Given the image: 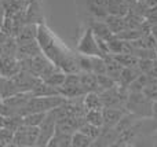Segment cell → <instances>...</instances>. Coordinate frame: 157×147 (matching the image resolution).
Wrapping results in <instances>:
<instances>
[{"label": "cell", "instance_id": "1", "mask_svg": "<svg viewBox=\"0 0 157 147\" xmlns=\"http://www.w3.org/2000/svg\"><path fill=\"white\" fill-rule=\"evenodd\" d=\"M40 50L58 69L65 72L66 74L80 73L76 54H72L69 50H66L54 36L51 35L48 29L43 24L37 25V36H36Z\"/></svg>", "mask_w": 157, "mask_h": 147}, {"label": "cell", "instance_id": "2", "mask_svg": "<svg viewBox=\"0 0 157 147\" xmlns=\"http://www.w3.org/2000/svg\"><path fill=\"white\" fill-rule=\"evenodd\" d=\"M125 110L138 118H149L153 113V101L144 92H128Z\"/></svg>", "mask_w": 157, "mask_h": 147}, {"label": "cell", "instance_id": "3", "mask_svg": "<svg viewBox=\"0 0 157 147\" xmlns=\"http://www.w3.org/2000/svg\"><path fill=\"white\" fill-rule=\"evenodd\" d=\"M66 101L68 99L61 94L52 96H32L28 101L26 106L22 112V116L28 114V113H48L50 110L63 105Z\"/></svg>", "mask_w": 157, "mask_h": 147}, {"label": "cell", "instance_id": "4", "mask_svg": "<svg viewBox=\"0 0 157 147\" xmlns=\"http://www.w3.org/2000/svg\"><path fill=\"white\" fill-rule=\"evenodd\" d=\"M58 92L62 96H65L66 99H73V98H80V96H83L84 90H83V87H81L78 73L66 74L65 81L58 88Z\"/></svg>", "mask_w": 157, "mask_h": 147}, {"label": "cell", "instance_id": "5", "mask_svg": "<svg viewBox=\"0 0 157 147\" xmlns=\"http://www.w3.org/2000/svg\"><path fill=\"white\" fill-rule=\"evenodd\" d=\"M39 138V127H29L22 124L17 131H14L13 146H36Z\"/></svg>", "mask_w": 157, "mask_h": 147}, {"label": "cell", "instance_id": "6", "mask_svg": "<svg viewBox=\"0 0 157 147\" xmlns=\"http://www.w3.org/2000/svg\"><path fill=\"white\" fill-rule=\"evenodd\" d=\"M77 52L83 55H88V57H102V52H101L97 43V37L90 28L84 32V35L81 36L80 41H78Z\"/></svg>", "mask_w": 157, "mask_h": 147}, {"label": "cell", "instance_id": "7", "mask_svg": "<svg viewBox=\"0 0 157 147\" xmlns=\"http://www.w3.org/2000/svg\"><path fill=\"white\" fill-rule=\"evenodd\" d=\"M55 118L51 116V113H47L44 120L41 121V124L39 125V138H37V142H36V146L39 147H44L47 146L48 140L51 139V136L54 135L55 132Z\"/></svg>", "mask_w": 157, "mask_h": 147}, {"label": "cell", "instance_id": "8", "mask_svg": "<svg viewBox=\"0 0 157 147\" xmlns=\"http://www.w3.org/2000/svg\"><path fill=\"white\" fill-rule=\"evenodd\" d=\"M11 79L14 80V83H15L19 92H30L32 88L36 85V83L40 80L39 77L33 76L32 73L24 72V70H19L18 73H17L15 76H13Z\"/></svg>", "mask_w": 157, "mask_h": 147}, {"label": "cell", "instance_id": "9", "mask_svg": "<svg viewBox=\"0 0 157 147\" xmlns=\"http://www.w3.org/2000/svg\"><path fill=\"white\" fill-rule=\"evenodd\" d=\"M21 70L19 61L14 55H3L0 58V76L13 77Z\"/></svg>", "mask_w": 157, "mask_h": 147}, {"label": "cell", "instance_id": "10", "mask_svg": "<svg viewBox=\"0 0 157 147\" xmlns=\"http://www.w3.org/2000/svg\"><path fill=\"white\" fill-rule=\"evenodd\" d=\"M40 52H41V50H40L37 40H32V41H26V43H19L17 46L15 57H17V59H25V58L35 57V55L40 54Z\"/></svg>", "mask_w": 157, "mask_h": 147}, {"label": "cell", "instance_id": "11", "mask_svg": "<svg viewBox=\"0 0 157 147\" xmlns=\"http://www.w3.org/2000/svg\"><path fill=\"white\" fill-rule=\"evenodd\" d=\"M127 113L125 109L121 107H103L102 114H103V125L105 127H116L119 121L124 117Z\"/></svg>", "mask_w": 157, "mask_h": 147}, {"label": "cell", "instance_id": "12", "mask_svg": "<svg viewBox=\"0 0 157 147\" xmlns=\"http://www.w3.org/2000/svg\"><path fill=\"white\" fill-rule=\"evenodd\" d=\"M117 140V131L114 127H105L101 128V132L98 138L94 140L92 146H110L114 145Z\"/></svg>", "mask_w": 157, "mask_h": 147}, {"label": "cell", "instance_id": "13", "mask_svg": "<svg viewBox=\"0 0 157 147\" xmlns=\"http://www.w3.org/2000/svg\"><path fill=\"white\" fill-rule=\"evenodd\" d=\"M87 8L88 13L95 19H105L108 15V0H87Z\"/></svg>", "mask_w": 157, "mask_h": 147}, {"label": "cell", "instance_id": "14", "mask_svg": "<svg viewBox=\"0 0 157 147\" xmlns=\"http://www.w3.org/2000/svg\"><path fill=\"white\" fill-rule=\"evenodd\" d=\"M90 29L92 30V33L95 35V37L103 39V40H109V39L113 36V33L109 30V28L106 26V24L102 21V19H90L88 21Z\"/></svg>", "mask_w": 157, "mask_h": 147}, {"label": "cell", "instance_id": "15", "mask_svg": "<svg viewBox=\"0 0 157 147\" xmlns=\"http://www.w3.org/2000/svg\"><path fill=\"white\" fill-rule=\"evenodd\" d=\"M37 36V24H24L19 29L18 35L15 36L17 43H26V41L36 40Z\"/></svg>", "mask_w": 157, "mask_h": 147}, {"label": "cell", "instance_id": "16", "mask_svg": "<svg viewBox=\"0 0 157 147\" xmlns=\"http://www.w3.org/2000/svg\"><path fill=\"white\" fill-rule=\"evenodd\" d=\"M25 24H41V11L37 0H30L25 10Z\"/></svg>", "mask_w": 157, "mask_h": 147}, {"label": "cell", "instance_id": "17", "mask_svg": "<svg viewBox=\"0 0 157 147\" xmlns=\"http://www.w3.org/2000/svg\"><path fill=\"white\" fill-rule=\"evenodd\" d=\"M80 76L81 87L84 90V94L87 92H99V87H98V80L97 74L92 72H87V73H78Z\"/></svg>", "mask_w": 157, "mask_h": 147}, {"label": "cell", "instance_id": "18", "mask_svg": "<svg viewBox=\"0 0 157 147\" xmlns=\"http://www.w3.org/2000/svg\"><path fill=\"white\" fill-rule=\"evenodd\" d=\"M139 74H141V70H139L138 68H123L121 74H120V77H119V81H117V85L124 87L128 90L131 83H132Z\"/></svg>", "mask_w": 157, "mask_h": 147}, {"label": "cell", "instance_id": "19", "mask_svg": "<svg viewBox=\"0 0 157 147\" xmlns=\"http://www.w3.org/2000/svg\"><path fill=\"white\" fill-rule=\"evenodd\" d=\"M130 10L131 7L125 0H108V13L112 15L125 17Z\"/></svg>", "mask_w": 157, "mask_h": 147}, {"label": "cell", "instance_id": "20", "mask_svg": "<svg viewBox=\"0 0 157 147\" xmlns=\"http://www.w3.org/2000/svg\"><path fill=\"white\" fill-rule=\"evenodd\" d=\"M83 105L87 110H102L103 103L99 96V92H87L83 95Z\"/></svg>", "mask_w": 157, "mask_h": 147}, {"label": "cell", "instance_id": "21", "mask_svg": "<svg viewBox=\"0 0 157 147\" xmlns=\"http://www.w3.org/2000/svg\"><path fill=\"white\" fill-rule=\"evenodd\" d=\"M18 88H17L15 83L11 77H3L0 76V96L2 99L10 98V96L18 94Z\"/></svg>", "mask_w": 157, "mask_h": 147}, {"label": "cell", "instance_id": "22", "mask_svg": "<svg viewBox=\"0 0 157 147\" xmlns=\"http://www.w3.org/2000/svg\"><path fill=\"white\" fill-rule=\"evenodd\" d=\"M103 22L106 24V26L109 28L113 35H117L120 33L121 30L125 29V21H124V17H119V15H112V14H108L103 19Z\"/></svg>", "mask_w": 157, "mask_h": 147}, {"label": "cell", "instance_id": "23", "mask_svg": "<svg viewBox=\"0 0 157 147\" xmlns=\"http://www.w3.org/2000/svg\"><path fill=\"white\" fill-rule=\"evenodd\" d=\"M30 94H32V96H52V95H58V90L54 87H51L50 84H47L46 81H43V80H39L37 83H36V85L32 88V91H30Z\"/></svg>", "mask_w": 157, "mask_h": 147}, {"label": "cell", "instance_id": "24", "mask_svg": "<svg viewBox=\"0 0 157 147\" xmlns=\"http://www.w3.org/2000/svg\"><path fill=\"white\" fill-rule=\"evenodd\" d=\"M72 146V135L55 131L51 139L47 143V147H71Z\"/></svg>", "mask_w": 157, "mask_h": 147}, {"label": "cell", "instance_id": "25", "mask_svg": "<svg viewBox=\"0 0 157 147\" xmlns=\"http://www.w3.org/2000/svg\"><path fill=\"white\" fill-rule=\"evenodd\" d=\"M105 61H106V74H108L109 77H112V79L117 83L119 81L120 74H121L123 66L120 65L112 55H108V57L105 58Z\"/></svg>", "mask_w": 157, "mask_h": 147}, {"label": "cell", "instance_id": "26", "mask_svg": "<svg viewBox=\"0 0 157 147\" xmlns=\"http://www.w3.org/2000/svg\"><path fill=\"white\" fill-rule=\"evenodd\" d=\"M123 68H138L139 58L134 54H114L112 55Z\"/></svg>", "mask_w": 157, "mask_h": 147}, {"label": "cell", "instance_id": "27", "mask_svg": "<svg viewBox=\"0 0 157 147\" xmlns=\"http://www.w3.org/2000/svg\"><path fill=\"white\" fill-rule=\"evenodd\" d=\"M65 79H66L65 72H62L61 69H55V70L52 72V73H50L46 79H43V81H46L47 84H50L51 87H54V88H57L58 90V88L63 84Z\"/></svg>", "mask_w": 157, "mask_h": 147}, {"label": "cell", "instance_id": "28", "mask_svg": "<svg viewBox=\"0 0 157 147\" xmlns=\"http://www.w3.org/2000/svg\"><path fill=\"white\" fill-rule=\"evenodd\" d=\"M94 145V140L84 135L83 132L76 131L72 134V146L73 147H90Z\"/></svg>", "mask_w": 157, "mask_h": 147}, {"label": "cell", "instance_id": "29", "mask_svg": "<svg viewBox=\"0 0 157 147\" xmlns=\"http://www.w3.org/2000/svg\"><path fill=\"white\" fill-rule=\"evenodd\" d=\"M84 120L95 127H103L102 110H87L84 114Z\"/></svg>", "mask_w": 157, "mask_h": 147}, {"label": "cell", "instance_id": "30", "mask_svg": "<svg viewBox=\"0 0 157 147\" xmlns=\"http://www.w3.org/2000/svg\"><path fill=\"white\" fill-rule=\"evenodd\" d=\"M47 113H28V114L22 116L25 125L29 127H39L41 124V121L44 120Z\"/></svg>", "mask_w": 157, "mask_h": 147}, {"label": "cell", "instance_id": "31", "mask_svg": "<svg viewBox=\"0 0 157 147\" xmlns=\"http://www.w3.org/2000/svg\"><path fill=\"white\" fill-rule=\"evenodd\" d=\"M101 128H102V127H95V125H92V124H90V123H87V121H84V123L81 124L80 128H78L77 131L83 132L84 135H87V136L91 138L92 140H95V139L98 138V135H99Z\"/></svg>", "mask_w": 157, "mask_h": 147}, {"label": "cell", "instance_id": "32", "mask_svg": "<svg viewBox=\"0 0 157 147\" xmlns=\"http://www.w3.org/2000/svg\"><path fill=\"white\" fill-rule=\"evenodd\" d=\"M76 61L78 69H80V73H87V72H92V61L91 57L88 55H83V54H76Z\"/></svg>", "mask_w": 157, "mask_h": 147}, {"label": "cell", "instance_id": "33", "mask_svg": "<svg viewBox=\"0 0 157 147\" xmlns=\"http://www.w3.org/2000/svg\"><path fill=\"white\" fill-rule=\"evenodd\" d=\"M97 80H98L99 92L101 91H105V90H110V88L117 85V83L114 81L112 77H109L108 74H97Z\"/></svg>", "mask_w": 157, "mask_h": 147}, {"label": "cell", "instance_id": "34", "mask_svg": "<svg viewBox=\"0 0 157 147\" xmlns=\"http://www.w3.org/2000/svg\"><path fill=\"white\" fill-rule=\"evenodd\" d=\"M92 61V73L106 74V61L102 57H91Z\"/></svg>", "mask_w": 157, "mask_h": 147}, {"label": "cell", "instance_id": "35", "mask_svg": "<svg viewBox=\"0 0 157 147\" xmlns=\"http://www.w3.org/2000/svg\"><path fill=\"white\" fill-rule=\"evenodd\" d=\"M13 140H14V131L6 128V127L0 129V146L3 147L13 146Z\"/></svg>", "mask_w": 157, "mask_h": 147}, {"label": "cell", "instance_id": "36", "mask_svg": "<svg viewBox=\"0 0 157 147\" xmlns=\"http://www.w3.org/2000/svg\"><path fill=\"white\" fill-rule=\"evenodd\" d=\"M145 19L149 24H157V6L152 8H147L146 14H145Z\"/></svg>", "mask_w": 157, "mask_h": 147}, {"label": "cell", "instance_id": "37", "mask_svg": "<svg viewBox=\"0 0 157 147\" xmlns=\"http://www.w3.org/2000/svg\"><path fill=\"white\" fill-rule=\"evenodd\" d=\"M142 2L146 4L147 8H152V7H155V6H157V0H142Z\"/></svg>", "mask_w": 157, "mask_h": 147}, {"label": "cell", "instance_id": "38", "mask_svg": "<svg viewBox=\"0 0 157 147\" xmlns=\"http://www.w3.org/2000/svg\"><path fill=\"white\" fill-rule=\"evenodd\" d=\"M150 33L155 36V39L157 40V24H152V28H150Z\"/></svg>", "mask_w": 157, "mask_h": 147}, {"label": "cell", "instance_id": "39", "mask_svg": "<svg viewBox=\"0 0 157 147\" xmlns=\"http://www.w3.org/2000/svg\"><path fill=\"white\" fill-rule=\"evenodd\" d=\"M152 117L157 120V101L153 102V113H152Z\"/></svg>", "mask_w": 157, "mask_h": 147}, {"label": "cell", "instance_id": "40", "mask_svg": "<svg viewBox=\"0 0 157 147\" xmlns=\"http://www.w3.org/2000/svg\"><path fill=\"white\" fill-rule=\"evenodd\" d=\"M7 37H8V36L6 35V33H3L2 30H0V44H3V43H4V41L7 40Z\"/></svg>", "mask_w": 157, "mask_h": 147}, {"label": "cell", "instance_id": "41", "mask_svg": "<svg viewBox=\"0 0 157 147\" xmlns=\"http://www.w3.org/2000/svg\"><path fill=\"white\" fill-rule=\"evenodd\" d=\"M0 17H4V7H3L2 0H0Z\"/></svg>", "mask_w": 157, "mask_h": 147}, {"label": "cell", "instance_id": "42", "mask_svg": "<svg viewBox=\"0 0 157 147\" xmlns=\"http://www.w3.org/2000/svg\"><path fill=\"white\" fill-rule=\"evenodd\" d=\"M4 128V116L0 114V129Z\"/></svg>", "mask_w": 157, "mask_h": 147}, {"label": "cell", "instance_id": "43", "mask_svg": "<svg viewBox=\"0 0 157 147\" xmlns=\"http://www.w3.org/2000/svg\"><path fill=\"white\" fill-rule=\"evenodd\" d=\"M125 2L128 3V6H130V7H132L134 4H136V3H138V0H125Z\"/></svg>", "mask_w": 157, "mask_h": 147}, {"label": "cell", "instance_id": "44", "mask_svg": "<svg viewBox=\"0 0 157 147\" xmlns=\"http://www.w3.org/2000/svg\"><path fill=\"white\" fill-rule=\"evenodd\" d=\"M3 55H4V50H3V46L0 44V58H2Z\"/></svg>", "mask_w": 157, "mask_h": 147}, {"label": "cell", "instance_id": "45", "mask_svg": "<svg viewBox=\"0 0 157 147\" xmlns=\"http://www.w3.org/2000/svg\"><path fill=\"white\" fill-rule=\"evenodd\" d=\"M3 19H4V17H0V29H2V25H3Z\"/></svg>", "mask_w": 157, "mask_h": 147}, {"label": "cell", "instance_id": "46", "mask_svg": "<svg viewBox=\"0 0 157 147\" xmlns=\"http://www.w3.org/2000/svg\"><path fill=\"white\" fill-rule=\"evenodd\" d=\"M155 52H156V57H157V44H156V47H155Z\"/></svg>", "mask_w": 157, "mask_h": 147}, {"label": "cell", "instance_id": "47", "mask_svg": "<svg viewBox=\"0 0 157 147\" xmlns=\"http://www.w3.org/2000/svg\"><path fill=\"white\" fill-rule=\"evenodd\" d=\"M155 63H156V66H157V58H156V59H155Z\"/></svg>", "mask_w": 157, "mask_h": 147}, {"label": "cell", "instance_id": "48", "mask_svg": "<svg viewBox=\"0 0 157 147\" xmlns=\"http://www.w3.org/2000/svg\"><path fill=\"white\" fill-rule=\"evenodd\" d=\"M0 101H2V96H0Z\"/></svg>", "mask_w": 157, "mask_h": 147}]
</instances>
